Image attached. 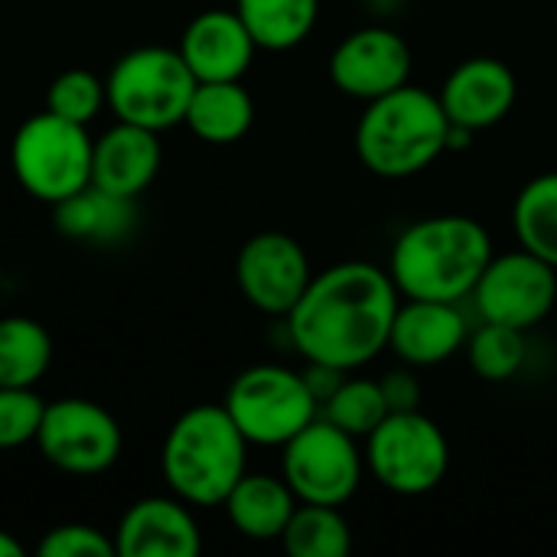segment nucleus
I'll list each match as a JSON object with an SVG mask.
<instances>
[{"label":"nucleus","mask_w":557,"mask_h":557,"mask_svg":"<svg viewBox=\"0 0 557 557\" xmlns=\"http://www.w3.org/2000/svg\"><path fill=\"white\" fill-rule=\"evenodd\" d=\"M235 13L248 26L258 49L287 52L313 33L320 0H235Z\"/></svg>","instance_id":"22"},{"label":"nucleus","mask_w":557,"mask_h":557,"mask_svg":"<svg viewBox=\"0 0 557 557\" xmlns=\"http://www.w3.org/2000/svg\"><path fill=\"white\" fill-rule=\"evenodd\" d=\"M235 281L255 310L268 317H287L310 287L313 268L294 235L258 232L242 245L235 258Z\"/></svg>","instance_id":"12"},{"label":"nucleus","mask_w":557,"mask_h":557,"mask_svg":"<svg viewBox=\"0 0 557 557\" xmlns=\"http://www.w3.org/2000/svg\"><path fill=\"white\" fill-rule=\"evenodd\" d=\"M512 232L519 248L557 268V173L529 180L512 202Z\"/></svg>","instance_id":"24"},{"label":"nucleus","mask_w":557,"mask_h":557,"mask_svg":"<svg viewBox=\"0 0 557 557\" xmlns=\"http://www.w3.org/2000/svg\"><path fill=\"white\" fill-rule=\"evenodd\" d=\"M183 124L206 144L225 147L242 140L255 124V101L238 82H199Z\"/></svg>","instance_id":"21"},{"label":"nucleus","mask_w":557,"mask_h":557,"mask_svg":"<svg viewBox=\"0 0 557 557\" xmlns=\"http://www.w3.org/2000/svg\"><path fill=\"white\" fill-rule=\"evenodd\" d=\"M52 222L69 242L114 248L137 228V199H124L88 183L85 189L52 206Z\"/></svg>","instance_id":"19"},{"label":"nucleus","mask_w":557,"mask_h":557,"mask_svg":"<svg viewBox=\"0 0 557 557\" xmlns=\"http://www.w3.org/2000/svg\"><path fill=\"white\" fill-rule=\"evenodd\" d=\"M330 82L359 101L382 98L411 82V46L388 26H362L336 42Z\"/></svg>","instance_id":"13"},{"label":"nucleus","mask_w":557,"mask_h":557,"mask_svg":"<svg viewBox=\"0 0 557 557\" xmlns=\"http://www.w3.org/2000/svg\"><path fill=\"white\" fill-rule=\"evenodd\" d=\"M450 121L441 98L418 85H401L366 101L356 124V157L382 180H408L424 173L444 150Z\"/></svg>","instance_id":"4"},{"label":"nucleus","mask_w":557,"mask_h":557,"mask_svg":"<svg viewBox=\"0 0 557 557\" xmlns=\"http://www.w3.org/2000/svg\"><path fill=\"white\" fill-rule=\"evenodd\" d=\"M379 385H382V395H385L388 411H418V408H421L424 388H421V379L414 375L411 366L385 372V375L379 379Z\"/></svg>","instance_id":"31"},{"label":"nucleus","mask_w":557,"mask_h":557,"mask_svg":"<svg viewBox=\"0 0 557 557\" xmlns=\"http://www.w3.org/2000/svg\"><path fill=\"white\" fill-rule=\"evenodd\" d=\"M101 108H108L104 78H98L88 69H65L46 88V111H52L65 121L88 127L101 114Z\"/></svg>","instance_id":"28"},{"label":"nucleus","mask_w":557,"mask_h":557,"mask_svg":"<svg viewBox=\"0 0 557 557\" xmlns=\"http://www.w3.org/2000/svg\"><path fill=\"white\" fill-rule=\"evenodd\" d=\"M95 140L85 124L52 111L26 117L10 140V166L16 183L39 202H62L91 183Z\"/></svg>","instance_id":"6"},{"label":"nucleus","mask_w":557,"mask_h":557,"mask_svg":"<svg viewBox=\"0 0 557 557\" xmlns=\"http://www.w3.org/2000/svg\"><path fill=\"white\" fill-rule=\"evenodd\" d=\"M39 557H117L114 552V539L104 535L95 525L85 522H65L49 529L39 545H36Z\"/></svg>","instance_id":"30"},{"label":"nucleus","mask_w":557,"mask_h":557,"mask_svg":"<svg viewBox=\"0 0 557 557\" xmlns=\"http://www.w3.org/2000/svg\"><path fill=\"white\" fill-rule=\"evenodd\" d=\"M225 516L232 529L251 542H281L294 509L300 506L284 476L245 473L225 496Z\"/></svg>","instance_id":"20"},{"label":"nucleus","mask_w":557,"mask_h":557,"mask_svg":"<svg viewBox=\"0 0 557 557\" xmlns=\"http://www.w3.org/2000/svg\"><path fill=\"white\" fill-rule=\"evenodd\" d=\"M366 467L395 496H424L450 470V444L441 424L418 411H392L366 437Z\"/></svg>","instance_id":"8"},{"label":"nucleus","mask_w":557,"mask_h":557,"mask_svg":"<svg viewBox=\"0 0 557 557\" xmlns=\"http://www.w3.org/2000/svg\"><path fill=\"white\" fill-rule=\"evenodd\" d=\"M36 447L46 463L72 476L108 473L121 450L124 434L117 418L91 398H59L46 405Z\"/></svg>","instance_id":"10"},{"label":"nucleus","mask_w":557,"mask_h":557,"mask_svg":"<svg viewBox=\"0 0 557 557\" xmlns=\"http://www.w3.org/2000/svg\"><path fill=\"white\" fill-rule=\"evenodd\" d=\"M117 557H196L202 552L199 522L180 496H144L131 503L114 529Z\"/></svg>","instance_id":"15"},{"label":"nucleus","mask_w":557,"mask_h":557,"mask_svg":"<svg viewBox=\"0 0 557 557\" xmlns=\"http://www.w3.org/2000/svg\"><path fill=\"white\" fill-rule=\"evenodd\" d=\"M0 557H23V542H16L10 532L0 529Z\"/></svg>","instance_id":"33"},{"label":"nucleus","mask_w":557,"mask_h":557,"mask_svg":"<svg viewBox=\"0 0 557 557\" xmlns=\"http://www.w3.org/2000/svg\"><path fill=\"white\" fill-rule=\"evenodd\" d=\"M160 166H163L160 134L150 127L114 121V127H108L95 140L91 183L114 193V196L137 199L157 180Z\"/></svg>","instance_id":"18"},{"label":"nucleus","mask_w":557,"mask_h":557,"mask_svg":"<svg viewBox=\"0 0 557 557\" xmlns=\"http://www.w3.org/2000/svg\"><path fill=\"white\" fill-rule=\"evenodd\" d=\"M401 294L372 261H343L313 274L297 307L284 317L294 349L307 362L356 372L388 349Z\"/></svg>","instance_id":"1"},{"label":"nucleus","mask_w":557,"mask_h":557,"mask_svg":"<svg viewBox=\"0 0 557 557\" xmlns=\"http://www.w3.org/2000/svg\"><path fill=\"white\" fill-rule=\"evenodd\" d=\"M555 29H557V13H555Z\"/></svg>","instance_id":"34"},{"label":"nucleus","mask_w":557,"mask_h":557,"mask_svg":"<svg viewBox=\"0 0 557 557\" xmlns=\"http://www.w3.org/2000/svg\"><path fill=\"white\" fill-rule=\"evenodd\" d=\"M493 258L486 225L470 215H431L408 225L388 255V274L408 300L460 304Z\"/></svg>","instance_id":"2"},{"label":"nucleus","mask_w":557,"mask_h":557,"mask_svg":"<svg viewBox=\"0 0 557 557\" xmlns=\"http://www.w3.org/2000/svg\"><path fill=\"white\" fill-rule=\"evenodd\" d=\"M222 405L245 441L258 447H284L313 418H320V405L304 372L271 362L238 372Z\"/></svg>","instance_id":"7"},{"label":"nucleus","mask_w":557,"mask_h":557,"mask_svg":"<svg viewBox=\"0 0 557 557\" xmlns=\"http://www.w3.org/2000/svg\"><path fill=\"white\" fill-rule=\"evenodd\" d=\"M196 85L186 59L170 46H137L124 52L104 78L114 121L150 127L157 134L183 124Z\"/></svg>","instance_id":"5"},{"label":"nucleus","mask_w":557,"mask_h":557,"mask_svg":"<svg viewBox=\"0 0 557 557\" xmlns=\"http://www.w3.org/2000/svg\"><path fill=\"white\" fill-rule=\"evenodd\" d=\"M467 362L483 382H509L525 366V333L499 323H483L467 336Z\"/></svg>","instance_id":"26"},{"label":"nucleus","mask_w":557,"mask_h":557,"mask_svg":"<svg viewBox=\"0 0 557 557\" xmlns=\"http://www.w3.org/2000/svg\"><path fill=\"white\" fill-rule=\"evenodd\" d=\"M248 447L225 405H196L170 424L160 470L173 496L212 509L248 473Z\"/></svg>","instance_id":"3"},{"label":"nucleus","mask_w":557,"mask_h":557,"mask_svg":"<svg viewBox=\"0 0 557 557\" xmlns=\"http://www.w3.org/2000/svg\"><path fill=\"white\" fill-rule=\"evenodd\" d=\"M346 375H349V372L333 369V366H320V362H307V369H304V379H307V385H310V392H313V398H317L320 408H323V405L330 401V395L346 382Z\"/></svg>","instance_id":"32"},{"label":"nucleus","mask_w":557,"mask_h":557,"mask_svg":"<svg viewBox=\"0 0 557 557\" xmlns=\"http://www.w3.org/2000/svg\"><path fill=\"white\" fill-rule=\"evenodd\" d=\"M467 336L470 330L460 304L401 297L392 320L388 349L411 369H431L457 356L467 346Z\"/></svg>","instance_id":"16"},{"label":"nucleus","mask_w":557,"mask_h":557,"mask_svg":"<svg viewBox=\"0 0 557 557\" xmlns=\"http://www.w3.org/2000/svg\"><path fill=\"white\" fill-rule=\"evenodd\" d=\"M52 366V336L29 317L0 320V388H36Z\"/></svg>","instance_id":"23"},{"label":"nucleus","mask_w":557,"mask_h":557,"mask_svg":"<svg viewBox=\"0 0 557 557\" xmlns=\"http://www.w3.org/2000/svg\"><path fill=\"white\" fill-rule=\"evenodd\" d=\"M46 401L36 388H0V450L36 444Z\"/></svg>","instance_id":"29"},{"label":"nucleus","mask_w":557,"mask_h":557,"mask_svg":"<svg viewBox=\"0 0 557 557\" xmlns=\"http://www.w3.org/2000/svg\"><path fill=\"white\" fill-rule=\"evenodd\" d=\"M470 297L483 323H499L529 333L555 310L557 268L525 248L499 258L493 255Z\"/></svg>","instance_id":"11"},{"label":"nucleus","mask_w":557,"mask_h":557,"mask_svg":"<svg viewBox=\"0 0 557 557\" xmlns=\"http://www.w3.org/2000/svg\"><path fill=\"white\" fill-rule=\"evenodd\" d=\"M281 450V476L294 490L297 503L346 506L359 493L366 454L352 434L330 424L323 414L313 418Z\"/></svg>","instance_id":"9"},{"label":"nucleus","mask_w":557,"mask_h":557,"mask_svg":"<svg viewBox=\"0 0 557 557\" xmlns=\"http://www.w3.org/2000/svg\"><path fill=\"white\" fill-rule=\"evenodd\" d=\"M437 98L454 127L476 134L509 117L519 98V82H516V72L503 59L473 55V59H463L444 78Z\"/></svg>","instance_id":"14"},{"label":"nucleus","mask_w":557,"mask_h":557,"mask_svg":"<svg viewBox=\"0 0 557 557\" xmlns=\"http://www.w3.org/2000/svg\"><path fill=\"white\" fill-rule=\"evenodd\" d=\"M290 557H346L352 552V529L339 506L300 503L281 535Z\"/></svg>","instance_id":"25"},{"label":"nucleus","mask_w":557,"mask_h":557,"mask_svg":"<svg viewBox=\"0 0 557 557\" xmlns=\"http://www.w3.org/2000/svg\"><path fill=\"white\" fill-rule=\"evenodd\" d=\"M320 414L343 428L346 434H352L356 441H366L392 411L385 405L382 385L375 379H349L330 395V401L320 408Z\"/></svg>","instance_id":"27"},{"label":"nucleus","mask_w":557,"mask_h":557,"mask_svg":"<svg viewBox=\"0 0 557 557\" xmlns=\"http://www.w3.org/2000/svg\"><path fill=\"white\" fill-rule=\"evenodd\" d=\"M176 49L196 82H238L251 69L258 42L235 10H202L189 20Z\"/></svg>","instance_id":"17"}]
</instances>
